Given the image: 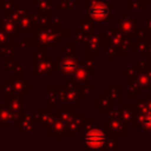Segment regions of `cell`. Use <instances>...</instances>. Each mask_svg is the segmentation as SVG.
<instances>
[{
    "label": "cell",
    "instance_id": "obj_2",
    "mask_svg": "<svg viewBox=\"0 0 151 151\" xmlns=\"http://www.w3.org/2000/svg\"><path fill=\"white\" fill-rule=\"evenodd\" d=\"M107 13V9L106 7H104L103 5H96L91 8V14L94 17V18H104Z\"/></svg>",
    "mask_w": 151,
    "mask_h": 151
},
{
    "label": "cell",
    "instance_id": "obj_1",
    "mask_svg": "<svg viewBox=\"0 0 151 151\" xmlns=\"http://www.w3.org/2000/svg\"><path fill=\"white\" fill-rule=\"evenodd\" d=\"M85 143L88 147H99L104 143V134L99 130H93L90 131L86 136Z\"/></svg>",
    "mask_w": 151,
    "mask_h": 151
}]
</instances>
